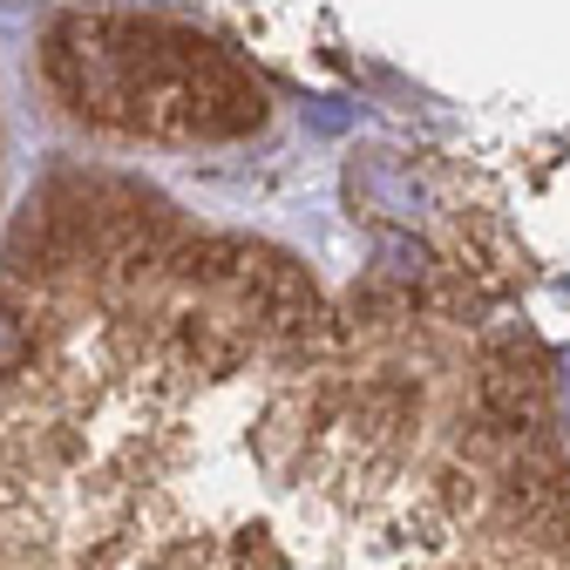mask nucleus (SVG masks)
Here are the masks:
<instances>
[{"mask_svg":"<svg viewBox=\"0 0 570 570\" xmlns=\"http://www.w3.org/2000/svg\"><path fill=\"white\" fill-rule=\"evenodd\" d=\"M0 570H570L550 361L122 170L0 238Z\"/></svg>","mask_w":570,"mask_h":570,"instance_id":"obj_1","label":"nucleus"},{"mask_svg":"<svg viewBox=\"0 0 570 570\" xmlns=\"http://www.w3.org/2000/svg\"><path fill=\"white\" fill-rule=\"evenodd\" d=\"M48 89L55 102L96 122L109 136H150V142H197L232 136L265 116V96L238 68L164 21H122V14H76L48 35Z\"/></svg>","mask_w":570,"mask_h":570,"instance_id":"obj_2","label":"nucleus"},{"mask_svg":"<svg viewBox=\"0 0 570 570\" xmlns=\"http://www.w3.org/2000/svg\"><path fill=\"white\" fill-rule=\"evenodd\" d=\"M0 177H8V136H0Z\"/></svg>","mask_w":570,"mask_h":570,"instance_id":"obj_3","label":"nucleus"}]
</instances>
